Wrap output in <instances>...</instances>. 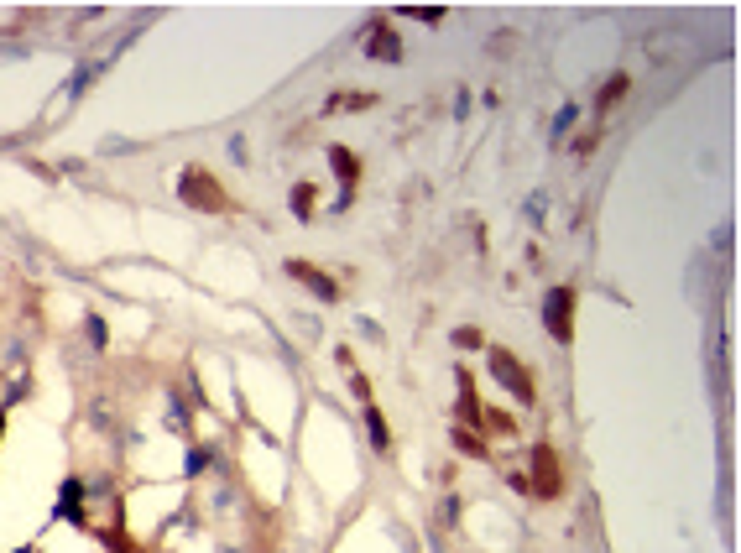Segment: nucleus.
I'll use <instances>...</instances> for the list:
<instances>
[{
  "instance_id": "1",
  "label": "nucleus",
  "mask_w": 741,
  "mask_h": 553,
  "mask_svg": "<svg viewBox=\"0 0 741 553\" xmlns=\"http://www.w3.org/2000/svg\"><path fill=\"white\" fill-rule=\"evenodd\" d=\"M491 371H496V381H506V387H512V397L532 402V376H528V371H522V365L512 360L506 350H496V355H491Z\"/></svg>"
},
{
  "instance_id": "2",
  "label": "nucleus",
  "mask_w": 741,
  "mask_h": 553,
  "mask_svg": "<svg viewBox=\"0 0 741 553\" xmlns=\"http://www.w3.org/2000/svg\"><path fill=\"white\" fill-rule=\"evenodd\" d=\"M569 308H575V293H569V287L548 293V329H553L559 345H569Z\"/></svg>"
},
{
  "instance_id": "3",
  "label": "nucleus",
  "mask_w": 741,
  "mask_h": 553,
  "mask_svg": "<svg viewBox=\"0 0 741 553\" xmlns=\"http://www.w3.org/2000/svg\"><path fill=\"white\" fill-rule=\"evenodd\" d=\"M183 199H189L193 209H220V204H224L214 183H209V188H204V173H199V167H193V173H189V183H183Z\"/></svg>"
},
{
  "instance_id": "5",
  "label": "nucleus",
  "mask_w": 741,
  "mask_h": 553,
  "mask_svg": "<svg viewBox=\"0 0 741 553\" xmlns=\"http://www.w3.org/2000/svg\"><path fill=\"white\" fill-rule=\"evenodd\" d=\"M365 48H371V58H381V63H397V58H402V48H397V37H392V26H371Z\"/></svg>"
},
{
  "instance_id": "8",
  "label": "nucleus",
  "mask_w": 741,
  "mask_h": 553,
  "mask_svg": "<svg viewBox=\"0 0 741 553\" xmlns=\"http://www.w3.org/2000/svg\"><path fill=\"white\" fill-rule=\"evenodd\" d=\"M622 89H626V79H622V73H616V79L606 84V89H600V105H611V99H622Z\"/></svg>"
},
{
  "instance_id": "4",
  "label": "nucleus",
  "mask_w": 741,
  "mask_h": 553,
  "mask_svg": "<svg viewBox=\"0 0 741 553\" xmlns=\"http://www.w3.org/2000/svg\"><path fill=\"white\" fill-rule=\"evenodd\" d=\"M287 271H293V277H298V282H303V287H314V293L324 298V303H334V298H340V287H334L329 277H318V271L308 266V261H287Z\"/></svg>"
},
{
  "instance_id": "7",
  "label": "nucleus",
  "mask_w": 741,
  "mask_h": 553,
  "mask_svg": "<svg viewBox=\"0 0 741 553\" xmlns=\"http://www.w3.org/2000/svg\"><path fill=\"white\" fill-rule=\"evenodd\" d=\"M365 423H371V438H376V449H387V423H381V412H376V407L365 412Z\"/></svg>"
},
{
  "instance_id": "6",
  "label": "nucleus",
  "mask_w": 741,
  "mask_h": 553,
  "mask_svg": "<svg viewBox=\"0 0 741 553\" xmlns=\"http://www.w3.org/2000/svg\"><path fill=\"white\" fill-rule=\"evenodd\" d=\"M532 470H538V491L543 496L559 491V459H553V449H538V454H532Z\"/></svg>"
}]
</instances>
